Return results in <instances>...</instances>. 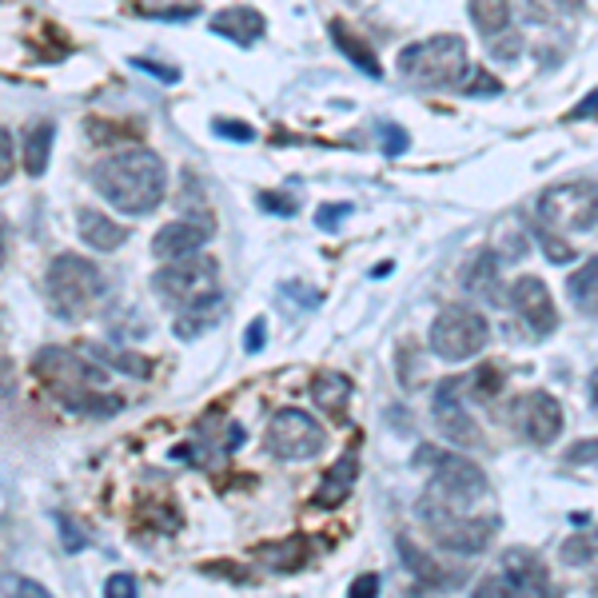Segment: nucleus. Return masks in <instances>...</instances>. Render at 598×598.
Returning <instances> with one entry per match:
<instances>
[{
	"mask_svg": "<svg viewBox=\"0 0 598 598\" xmlns=\"http://www.w3.org/2000/svg\"><path fill=\"white\" fill-rule=\"evenodd\" d=\"M92 188L116 212L148 216L159 208V199L168 192V168L152 148H128L100 159L92 168Z\"/></svg>",
	"mask_w": 598,
	"mask_h": 598,
	"instance_id": "1",
	"label": "nucleus"
},
{
	"mask_svg": "<svg viewBox=\"0 0 598 598\" xmlns=\"http://www.w3.org/2000/svg\"><path fill=\"white\" fill-rule=\"evenodd\" d=\"M32 371H37L40 383H44L64 408L76 411V415H116V411L124 408V399L104 391V383H109L104 368L80 359L76 351L44 348L32 359Z\"/></svg>",
	"mask_w": 598,
	"mask_h": 598,
	"instance_id": "2",
	"label": "nucleus"
},
{
	"mask_svg": "<svg viewBox=\"0 0 598 598\" xmlns=\"http://www.w3.org/2000/svg\"><path fill=\"white\" fill-rule=\"evenodd\" d=\"M104 296V271L96 264H89L84 256H56L49 268V303L52 316L69 319H84Z\"/></svg>",
	"mask_w": 598,
	"mask_h": 598,
	"instance_id": "3",
	"label": "nucleus"
},
{
	"mask_svg": "<svg viewBox=\"0 0 598 598\" xmlns=\"http://www.w3.org/2000/svg\"><path fill=\"white\" fill-rule=\"evenodd\" d=\"M399 72L419 89H447L467 72V44L463 37H431L399 52Z\"/></svg>",
	"mask_w": 598,
	"mask_h": 598,
	"instance_id": "4",
	"label": "nucleus"
},
{
	"mask_svg": "<svg viewBox=\"0 0 598 598\" xmlns=\"http://www.w3.org/2000/svg\"><path fill=\"white\" fill-rule=\"evenodd\" d=\"M419 518H423V527L431 530V538H435L439 547L455 550V555H478V550H487L498 530L495 515L475 518L471 511H455L431 495L419 498Z\"/></svg>",
	"mask_w": 598,
	"mask_h": 598,
	"instance_id": "5",
	"label": "nucleus"
},
{
	"mask_svg": "<svg viewBox=\"0 0 598 598\" xmlns=\"http://www.w3.org/2000/svg\"><path fill=\"white\" fill-rule=\"evenodd\" d=\"M152 288L156 296L168 303V308L184 311L196 308V303H208V299L219 296V268L216 259L208 256H184V259H168L164 268L152 276Z\"/></svg>",
	"mask_w": 598,
	"mask_h": 598,
	"instance_id": "6",
	"label": "nucleus"
},
{
	"mask_svg": "<svg viewBox=\"0 0 598 598\" xmlns=\"http://www.w3.org/2000/svg\"><path fill=\"white\" fill-rule=\"evenodd\" d=\"M487 319L483 311L475 308H463V303H451L435 316L431 323V351L439 359H447V363H463V359L478 355V351L487 348Z\"/></svg>",
	"mask_w": 598,
	"mask_h": 598,
	"instance_id": "7",
	"label": "nucleus"
},
{
	"mask_svg": "<svg viewBox=\"0 0 598 598\" xmlns=\"http://www.w3.org/2000/svg\"><path fill=\"white\" fill-rule=\"evenodd\" d=\"M538 219L555 231H590L598 224V184L575 179L538 196Z\"/></svg>",
	"mask_w": 598,
	"mask_h": 598,
	"instance_id": "8",
	"label": "nucleus"
},
{
	"mask_svg": "<svg viewBox=\"0 0 598 598\" xmlns=\"http://www.w3.org/2000/svg\"><path fill=\"white\" fill-rule=\"evenodd\" d=\"M435 467H431V487L427 495L439 498V503H447V507L455 511H471L475 503H483L487 498V475H483V467H475L471 458L463 455H447V451H439Z\"/></svg>",
	"mask_w": 598,
	"mask_h": 598,
	"instance_id": "9",
	"label": "nucleus"
},
{
	"mask_svg": "<svg viewBox=\"0 0 598 598\" xmlns=\"http://www.w3.org/2000/svg\"><path fill=\"white\" fill-rule=\"evenodd\" d=\"M264 443H268V451L276 458L296 463V458H316L319 451H323V443H328V435H323V427H319L308 411L288 408V411H276V415H271Z\"/></svg>",
	"mask_w": 598,
	"mask_h": 598,
	"instance_id": "10",
	"label": "nucleus"
},
{
	"mask_svg": "<svg viewBox=\"0 0 598 598\" xmlns=\"http://www.w3.org/2000/svg\"><path fill=\"white\" fill-rule=\"evenodd\" d=\"M511 423L527 443L535 447H550L558 435H563V408L550 391H527V395L515 399L511 408Z\"/></svg>",
	"mask_w": 598,
	"mask_h": 598,
	"instance_id": "11",
	"label": "nucleus"
},
{
	"mask_svg": "<svg viewBox=\"0 0 598 598\" xmlns=\"http://www.w3.org/2000/svg\"><path fill=\"white\" fill-rule=\"evenodd\" d=\"M511 308L518 311V319L527 323V331L535 339L550 336L558 328V311H555V299H550L547 283L538 276H518L511 283Z\"/></svg>",
	"mask_w": 598,
	"mask_h": 598,
	"instance_id": "12",
	"label": "nucleus"
},
{
	"mask_svg": "<svg viewBox=\"0 0 598 598\" xmlns=\"http://www.w3.org/2000/svg\"><path fill=\"white\" fill-rule=\"evenodd\" d=\"M458 388H463V379H447L443 388L435 391V423L439 431L447 439H455L458 447H478V427L471 423L467 408H463V399H458Z\"/></svg>",
	"mask_w": 598,
	"mask_h": 598,
	"instance_id": "13",
	"label": "nucleus"
},
{
	"mask_svg": "<svg viewBox=\"0 0 598 598\" xmlns=\"http://www.w3.org/2000/svg\"><path fill=\"white\" fill-rule=\"evenodd\" d=\"M212 228L208 224H199V219H176V224H164V228L152 236V256L156 259H184V256H196L204 244H208Z\"/></svg>",
	"mask_w": 598,
	"mask_h": 598,
	"instance_id": "14",
	"label": "nucleus"
},
{
	"mask_svg": "<svg viewBox=\"0 0 598 598\" xmlns=\"http://www.w3.org/2000/svg\"><path fill=\"white\" fill-rule=\"evenodd\" d=\"M503 578L515 595H547L550 590V575L547 563L527 547H511L503 550Z\"/></svg>",
	"mask_w": 598,
	"mask_h": 598,
	"instance_id": "15",
	"label": "nucleus"
},
{
	"mask_svg": "<svg viewBox=\"0 0 598 598\" xmlns=\"http://www.w3.org/2000/svg\"><path fill=\"white\" fill-rule=\"evenodd\" d=\"M212 32L239 44V49H248V44H256L264 37V17L256 9H248V4H231V9H219L212 17Z\"/></svg>",
	"mask_w": 598,
	"mask_h": 598,
	"instance_id": "16",
	"label": "nucleus"
},
{
	"mask_svg": "<svg viewBox=\"0 0 598 598\" xmlns=\"http://www.w3.org/2000/svg\"><path fill=\"white\" fill-rule=\"evenodd\" d=\"M76 228H80V236H84V244L96 251H116V248H124V239H128V228H120L116 219H109L104 212H92V208L80 212Z\"/></svg>",
	"mask_w": 598,
	"mask_h": 598,
	"instance_id": "17",
	"label": "nucleus"
},
{
	"mask_svg": "<svg viewBox=\"0 0 598 598\" xmlns=\"http://www.w3.org/2000/svg\"><path fill=\"white\" fill-rule=\"evenodd\" d=\"M355 475H359L355 455H343L339 463H331V471L323 475V483H319L316 491L319 507H339V503L351 495V487H355Z\"/></svg>",
	"mask_w": 598,
	"mask_h": 598,
	"instance_id": "18",
	"label": "nucleus"
},
{
	"mask_svg": "<svg viewBox=\"0 0 598 598\" xmlns=\"http://www.w3.org/2000/svg\"><path fill=\"white\" fill-rule=\"evenodd\" d=\"M52 140H56V128H52V120H40L24 132V172L32 179H40L49 172V156H52Z\"/></svg>",
	"mask_w": 598,
	"mask_h": 598,
	"instance_id": "19",
	"label": "nucleus"
},
{
	"mask_svg": "<svg viewBox=\"0 0 598 598\" xmlns=\"http://www.w3.org/2000/svg\"><path fill=\"white\" fill-rule=\"evenodd\" d=\"M311 399H316L328 415H343L351 399V379L339 375V371H319V375L311 379Z\"/></svg>",
	"mask_w": 598,
	"mask_h": 598,
	"instance_id": "20",
	"label": "nucleus"
},
{
	"mask_svg": "<svg viewBox=\"0 0 598 598\" xmlns=\"http://www.w3.org/2000/svg\"><path fill=\"white\" fill-rule=\"evenodd\" d=\"M495 279H498V256H495V251H478V256L467 264V271H463V288H467L471 296L498 299Z\"/></svg>",
	"mask_w": 598,
	"mask_h": 598,
	"instance_id": "21",
	"label": "nucleus"
},
{
	"mask_svg": "<svg viewBox=\"0 0 598 598\" xmlns=\"http://www.w3.org/2000/svg\"><path fill=\"white\" fill-rule=\"evenodd\" d=\"M567 296L582 316H598V256L567 279Z\"/></svg>",
	"mask_w": 598,
	"mask_h": 598,
	"instance_id": "22",
	"label": "nucleus"
},
{
	"mask_svg": "<svg viewBox=\"0 0 598 598\" xmlns=\"http://www.w3.org/2000/svg\"><path fill=\"white\" fill-rule=\"evenodd\" d=\"M219 316H224V296L208 299V303H196V308H184L176 316V336L179 339H196L199 331H208Z\"/></svg>",
	"mask_w": 598,
	"mask_h": 598,
	"instance_id": "23",
	"label": "nucleus"
},
{
	"mask_svg": "<svg viewBox=\"0 0 598 598\" xmlns=\"http://www.w3.org/2000/svg\"><path fill=\"white\" fill-rule=\"evenodd\" d=\"M331 37H336V44L343 52H348V60H355L359 69L368 72V76H383V69H379V60H375V52L368 49V44H363V40L355 37V32L348 29V24H339V20H331Z\"/></svg>",
	"mask_w": 598,
	"mask_h": 598,
	"instance_id": "24",
	"label": "nucleus"
},
{
	"mask_svg": "<svg viewBox=\"0 0 598 598\" xmlns=\"http://www.w3.org/2000/svg\"><path fill=\"white\" fill-rule=\"evenodd\" d=\"M399 555H403V563H408V570L419 578V582H423V587H451V582H455V578L443 575V570H439L427 555H419L415 543H408V538H399Z\"/></svg>",
	"mask_w": 598,
	"mask_h": 598,
	"instance_id": "25",
	"label": "nucleus"
},
{
	"mask_svg": "<svg viewBox=\"0 0 598 598\" xmlns=\"http://www.w3.org/2000/svg\"><path fill=\"white\" fill-rule=\"evenodd\" d=\"M471 20H475V29L483 32V37H491V32L507 29L511 24V0H471Z\"/></svg>",
	"mask_w": 598,
	"mask_h": 598,
	"instance_id": "26",
	"label": "nucleus"
},
{
	"mask_svg": "<svg viewBox=\"0 0 598 598\" xmlns=\"http://www.w3.org/2000/svg\"><path fill=\"white\" fill-rule=\"evenodd\" d=\"M89 359H96V363H104V368L128 371V375H136V379H148V375H152V363H148V359H144V355H132V351L104 348V343L89 348Z\"/></svg>",
	"mask_w": 598,
	"mask_h": 598,
	"instance_id": "27",
	"label": "nucleus"
},
{
	"mask_svg": "<svg viewBox=\"0 0 598 598\" xmlns=\"http://www.w3.org/2000/svg\"><path fill=\"white\" fill-rule=\"evenodd\" d=\"M582 9V0H527V17L538 24H558V20L575 17Z\"/></svg>",
	"mask_w": 598,
	"mask_h": 598,
	"instance_id": "28",
	"label": "nucleus"
},
{
	"mask_svg": "<svg viewBox=\"0 0 598 598\" xmlns=\"http://www.w3.org/2000/svg\"><path fill=\"white\" fill-rule=\"evenodd\" d=\"M563 558L575 563V567L595 563L598 558V530H578V535H570L567 543H563Z\"/></svg>",
	"mask_w": 598,
	"mask_h": 598,
	"instance_id": "29",
	"label": "nucleus"
},
{
	"mask_svg": "<svg viewBox=\"0 0 598 598\" xmlns=\"http://www.w3.org/2000/svg\"><path fill=\"white\" fill-rule=\"evenodd\" d=\"M503 379H507V375H503V368H495V363H483V368L467 379V388H471V395H475V399L491 403V399L503 391Z\"/></svg>",
	"mask_w": 598,
	"mask_h": 598,
	"instance_id": "30",
	"label": "nucleus"
},
{
	"mask_svg": "<svg viewBox=\"0 0 598 598\" xmlns=\"http://www.w3.org/2000/svg\"><path fill=\"white\" fill-rule=\"evenodd\" d=\"M487 52L495 60H515L518 52H523V32L515 29V24H507V29H498V32H491L487 37Z\"/></svg>",
	"mask_w": 598,
	"mask_h": 598,
	"instance_id": "31",
	"label": "nucleus"
},
{
	"mask_svg": "<svg viewBox=\"0 0 598 598\" xmlns=\"http://www.w3.org/2000/svg\"><path fill=\"white\" fill-rule=\"evenodd\" d=\"M535 244L543 248V256H547L550 264H570V259H575V248H570V244H563V239H558L555 231L543 224V219L535 224Z\"/></svg>",
	"mask_w": 598,
	"mask_h": 598,
	"instance_id": "32",
	"label": "nucleus"
},
{
	"mask_svg": "<svg viewBox=\"0 0 598 598\" xmlns=\"http://www.w3.org/2000/svg\"><path fill=\"white\" fill-rule=\"evenodd\" d=\"M463 92H467V96H498V92H503V84H498L491 72L467 69V72H463Z\"/></svg>",
	"mask_w": 598,
	"mask_h": 598,
	"instance_id": "33",
	"label": "nucleus"
},
{
	"mask_svg": "<svg viewBox=\"0 0 598 598\" xmlns=\"http://www.w3.org/2000/svg\"><path fill=\"white\" fill-rule=\"evenodd\" d=\"M56 527H60V543H64V550H72V555H76V550L89 547V535H84V530H80L69 515H56Z\"/></svg>",
	"mask_w": 598,
	"mask_h": 598,
	"instance_id": "34",
	"label": "nucleus"
},
{
	"mask_svg": "<svg viewBox=\"0 0 598 598\" xmlns=\"http://www.w3.org/2000/svg\"><path fill=\"white\" fill-rule=\"evenodd\" d=\"M0 595H32V598H49V590L32 582V578H20V575H4L0 578Z\"/></svg>",
	"mask_w": 598,
	"mask_h": 598,
	"instance_id": "35",
	"label": "nucleus"
},
{
	"mask_svg": "<svg viewBox=\"0 0 598 598\" xmlns=\"http://www.w3.org/2000/svg\"><path fill=\"white\" fill-rule=\"evenodd\" d=\"M212 132L224 140H236V144H251V140H256V132H251L248 124H239V120H216Z\"/></svg>",
	"mask_w": 598,
	"mask_h": 598,
	"instance_id": "36",
	"label": "nucleus"
},
{
	"mask_svg": "<svg viewBox=\"0 0 598 598\" xmlns=\"http://www.w3.org/2000/svg\"><path fill=\"white\" fill-rule=\"evenodd\" d=\"M495 256L498 259H523V256H527V236H523V231H507V236H498Z\"/></svg>",
	"mask_w": 598,
	"mask_h": 598,
	"instance_id": "37",
	"label": "nucleus"
},
{
	"mask_svg": "<svg viewBox=\"0 0 598 598\" xmlns=\"http://www.w3.org/2000/svg\"><path fill=\"white\" fill-rule=\"evenodd\" d=\"M348 212H351V204H323V208L316 212V224L323 231H336L343 219H348Z\"/></svg>",
	"mask_w": 598,
	"mask_h": 598,
	"instance_id": "38",
	"label": "nucleus"
},
{
	"mask_svg": "<svg viewBox=\"0 0 598 598\" xmlns=\"http://www.w3.org/2000/svg\"><path fill=\"white\" fill-rule=\"evenodd\" d=\"M140 72H148V76H156L159 84H176L179 80V69H172V64H156V60H148V56H136L132 60Z\"/></svg>",
	"mask_w": 598,
	"mask_h": 598,
	"instance_id": "39",
	"label": "nucleus"
},
{
	"mask_svg": "<svg viewBox=\"0 0 598 598\" xmlns=\"http://www.w3.org/2000/svg\"><path fill=\"white\" fill-rule=\"evenodd\" d=\"M12 168H17V148H12V136L4 128H0V188L9 184Z\"/></svg>",
	"mask_w": 598,
	"mask_h": 598,
	"instance_id": "40",
	"label": "nucleus"
},
{
	"mask_svg": "<svg viewBox=\"0 0 598 598\" xmlns=\"http://www.w3.org/2000/svg\"><path fill=\"white\" fill-rule=\"evenodd\" d=\"M379 136H383V152H388V156H399V152L411 144L408 132L395 128V124H379Z\"/></svg>",
	"mask_w": 598,
	"mask_h": 598,
	"instance_id": "41",
	"label": "nucleus"
},
{
	"mask_svg": "<svg viewBox=\"0 0 598 598\" xmlns=\"http://www.w3.org/2000/svg\"><path fill=\"white\" fill-rule=\"evenodd\" d=\"M268 319H251V328L244 331V351L248 355H256V351H264V343H268Z\"/></svg>",
	"mask_w": 598,
	"mask_h": 598,
	"instance_id": "42",
	"label": "nucleus"
},
{
	"mask_svg": "<svg viewBox=\"0 0 598 598\" xmlns=\"http://www.w3.org/2000/svg\"><path fill=\"white\" fill-rule=\"evenodd\" d=\"M104 595H109V598H132V595H136V578H132V575H112L109 582H104Z\"/></svg>",
	"mask_w": 598,
	"mask_h": 598,
	"instance_id": "43",
	"label": "nucleus"
},
{
	"mask_svg": "<svg viewBox=\"0 0 598 598\" xmlns=\"http://www.w3.org/2000/svg\"><path fill=\"white\" fill-rule=\"evenodd\" d=\"M259 208L276 212V216H291V212H296V199H291V196H276V192H264V196H259Z\"/></svg>",
	"mask_w": 598,
	"mask_h": 598,
	"instance_id": "44",
	"label": "nucleus"
},
{
	"mask_svg": "<svg viewBox=\"0 0 598 598\" xmlns=\"http://www.w3.org/2000/svg\"><path fill=\"white\" fill-rule=\"evenodd\" d=\"M587 458H598V439H587V443H575V447L567 451V463H570V467H582Z\"/></svg>",
	"mask_w": 598,
	"mask_h": 598,
	"instance_id": "45",
	"label": "nucleus"
},
{
	"mask_svg": "<svg viewBox=\"0 0 598 598\" xmlns=\"http://www.w3.org/2000/svg\"><path fill=\"white\" fill-rule=\"evenodd\" d=\"M375 590H379V575H375V570H368V575H359L355 582H351L348 595L351 598H368V595H375Z\"/></svg>",
	"mask_w": 598,
	"mask_h": 598,
	"instance_id": "46",
	"label": "nucleus"
},
{
	"mask_svg": "<svg viewBox=\"0 0 598 598\" xmlns=\"http://www.w3.org/2000/svg\"><path fill=\"white\" fill-rule=\"evenodd\" d=\"M590 408L598 411V371H595V379H590Z\"/></svg>",
	"mask_w": 598,
	"mask_h": 598,
	"instance_id": "47",
	"label": "nucleus"
},
{
	"mask_svg": "<svg viewBox=\"0 0 598 598\" xmlns=\"http://www.w3.org/2000/svg\"><path fill=\"white\" fill-rule=\"evenodd\" d=\"M0 264H4V219H0Z\"/></svg>",
	"mask_w": 598,
	"mask_h": 598,
	"instance_id": "48",
	"label": "nucleus"
}]
</instances>
